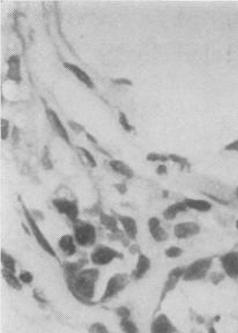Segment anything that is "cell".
<instances>
[{
	"instance_id": "cell-1",
	"label": "cell",
	"mask_w": 238,
	"mask_h": 333,
	"mask_svg": "<svg viewBox=\"0 0 238 333\" xmlns=\"http://www.w3.org/2000/svg\"><path fill=\"white\" fill-rule=\"evenodd\" d=\"M100 276L101 272L97 267H85L78 274L65 279V283L68 291L79 302L91 307L97 305V302H94V299Z\"/></svg>"
},
{
	"instance_id": "cell-2",
	"label": "cell",
	"mask_w": 238,
	"mask_h": 333,
	"mask_svg": "<svg viewBox=\"0 0 238 333\" xmlns=\"http://www.w3.org/2000/svg\"><path fill=\"white\" fill-rule=\"evenodd\" d=\"M20 201H21L22 212H23V215H24L25 220H27L29 229H30L31 235L34 236L36 242L38 243V245L41 247L43 251H45L47 255L51 256V257H53L54 259H57V261H59V257H58L56 250H54L52 244L50 243V241L47 240V237L44 235L42 229L39 228L37 220H36V218L34 217V214H32V212L29 211V208L25 206V204L23 203V201H22L21 198H20Z\"/></svg>"
},
{
	"instance_id": "cell-3",
	"label": "cell",
	"mask_w": 238,
	"mask_h": 333,
	"mask_svg": "<svg viewBox=\"0 0 238 333\" xmlns=\"http://www.w3.org/2000/svg\"><path fill=\"white\" fill-rule=\"evenodd\" d=\"M73 236L79 247L90 248L96 244L97 230L93 223L86 220H76L72 223Z\"/></svg>"
},
{
	"instance_id": "cell-4",
	"label": "cell",
	"mask_w": 238,
	"mask_h": 333,
	"mask_svg": "<svg viewBox=\"0 0 238 333\" xmlns=\"http://www.w3.org/2000/svg\"><path fill=\"white\" fill-rule=\"evenodd\" d=\"M214 257H203L198 258L191 264L185 266L184 276H183V281L186 283H196V281L204 280L205 278L210 273L211 267L213 265Z\"/></svg>"
},
{
	"instance_id": "cell-5",
	"label": "cell",
	"mask_w": 238,
	"mask_h": 333,
	"mask_svg": "<svg viewBox=\"0 0 238 333\" xmlns=\"http://www.w3.org/2000/svg\"><path fill=\"white\" fill-rule=\"evenodd\" d=\"M131 280V277L127 273H115L107 281L104 292L102 294L101 299L98 300V303H107L115 299L117 295H119L124 289L127 287Z\"/></svg>"
},
{
	"instance_id": "cell-6",
	"label": "cell",
	"mask_w": 238,
	"mask_h": 333,
	"mask_svg": "<svg viewBox=\"0 0 238 333\" xmlns=\"http://www.w3.org/2000/svg\"><path fill=\"white\" fill-rule=\"evenodd\" d=\"M184 271H185V266H176L174 267V269H171L169 272H168L166 280H164L162 288H161L159 302H157V306H156L155 311H154V315H156L157 313H159L161 307H162L163 305V302L166 301V299L168 298V295H169L171 292H174L176 287L178 286L179 281L183 280Z\"/></svg>"
},
{
	"instance_id": "cell-7",
	"label": "cell",
	"mask_w": 238,
	"mask_h": 333,
	"mask_svg": "<svg viewBox=\"0 0 238 333\" xmlns=\"http://www.w3.org/2000/svg\"><path fill=\"white\" fill-rule=\"evenodd\" d=\"M123 255L118 250L109 245L98 244L93 249L90 254V262L95 266H105L111 264L116 259H122Z\"/></svg>"
},
{
	"instance_id": "cell-8",
	"label": "cell",
	"mask_w": 238,
	"mask_h": 333,
	"mask_svg": "<svg viewBox=\"0 0 238 333\" xmlns=\"http://www.w3.org/2000/svg\"><path fill=\"white\" fill-rule=\"evenodd\" d=\"M52 205L57 210L58 213L64 215V217L67 218L72 223L75 222L76 220H79L80 207L78 200L58 197V198L52 199Z\"/></svg>"
},
{
	"instance_id": "cell-9",
	"label": "cell",
	"mask_w": 238,
	"mask_h": 333,
	"mask_svg": "<svg viewBox=\"0 0 238 333\" xmlns=\"http://www.w3.org/2000/svg\"><path fill=\"white\" fill-rule=\"evenodd\" d=\"M45 116L47 120H49V124L51 126V129L53 130V132L56 133L58 137H59L61 140H63L65 144H67L68 146H72V141H71V137H69V133L66 126L61 122L60 117L58 116V113L53 110L52 108L50 107H45Z\"/></svg>"
},
{
	"instance_id": "cell-10",
	"label": "cell",
	"mask_w": 238,
	"mask_h": 333,
	"mask_svg": "<svg viewBox=\"0 0 238 333\" xmlns=\"http://www.w3.org/2000/svg\"><path fill=\"white\" fill-rule=\"evenodd\" d=\"M223 272L230 279L238 281V251H229L220 257Z\"/></svg>"
},
{
	"instance_id": "cell-11",
	"label": "cell",
	"mask_w": 238,
	"mask_h": 333,
	"mask_svg": "<svg viewBox=\"0 0 238 333\" xmlns=\"http://www.w3.org/2000/svg\"><path fill=\"white\" fill-rule=\"evenodd\" d=\"M149 333H177V329L167 314L160 313L154 315Z\"/></svg>"
},
{
	"instance_id": "cell-12",
	"label": "cell",
	"mask_w": 238,
	"mask_h": 333,
	"mask_svg": "<svg viewBox=\"0 0 238 333\" xmlns=\"http://www.w3.org/2000/svg\"><path fill=\"white\" fill-rule=\"evenodd\" d=\"M200 233V226L193 221H184L176 223L174 227V235L178 240H186Z\"/></svg>"
},
{
	"instance_id": "cell-13",
	"label": "cell",
	"mask_w": 238,
	"mask_h": 333,
	"mask_svg": "<svg viewBox=\"0 0 238 333\" xmlns=\"http://www.w3.org/2000/svg\"><path fill=\"white\" fill-rule=\"evenodd\" d=\"M151 267H152L151 258H149L147 255L142 254V252H139L137 263H135L134 269L132 270V272L130 274L131 279L134 281L141 280L142 278H144L146 274L148 273V271L151 270Z\"/></svg>"
},
{
	"instance_id": "cell-14",
	"label": "cell",
	"mask_w": 238,
	"mask_h": 333,
	"mask_svg": "<svg viewBox=\"0 0 238 333\" xmlns=\"http://www.w3.org/2000/svg\"><path fill=\"white\" fill-rule=\"evenodd\" d=\"M6 78L9 81H13L16 85H20L22 82V73H21V57L19 54H12L7 59V73Z\"/></svg>"
},
{
	"instance_id": "cell-15",
	"label": "cell",
	"mask_w": 238,
	"mask_h": 333,
	"mask_svg": "<svg viewBox=\"0 0 238 333\" xmlns=\"http://www.w3.org/2000/svg\"><path fill=\"white\" fill-rule=\"evenodd\" d=\"M115 217L118 220L119 225L122 226V230L125 234L126 237L131 241H135L138 236V223L134 218L130 217V215L124 214H115Z\"/></svg>"
},
{
	"instance_id": "cell-16",
	"label": "cell",
	"mask_w": 238,
	"mask_h": 333,
	"mask_svg": "<svg viewBox=\"0 0 238 333\" xmlns=\"http://www.w3.org/2000/svg\"><path fill=\"white\" fill-rule=\"evenodd\" d=\"M147 226L149 234H151L152 239L155 241V242L161 243L169 239V234H168L167 230L161 225V220L157 217L149 218L147 221Z\"/></svg>"
},
{
	"instance_id": "cell-17",
	"label": "cell",
	"mask_w": 238,
	"mask_h": 333,
	"mask_svg": "<svg viewBox=\"0 0 238 333\" xmlns=\"http://www.w3.org/2000/svg\"><path fill=\"white\" fill-rule=\"evenodd\" d=\"M63 65H64V67L67 69V71L71 72L72 74L74 75L80 82L83 83V85L87 87V88L95 89V87H96V86H95L94 80L90 78V75L88 74L85 69H82L81 67L78 66V65H75V64L68 63V61H65Z\"/></svg>"
},
{
	"instance_id": "cell-18",
	"label": "cell",
	"mask_w": 238,
	"mask_h": 333,
	"mask_svg": "<svg viewBox=\"0 0 238 333\" xmlns=\"http://www.w3.org/2000/svg\"><path fill=\"white\" fill-rule=\"evenodd\" d=\"M58 247L66 257H72L78 251V244H76L74 236L72 234H65L61 236L58 241Z\"/></svg>"
},
{
	"instance_id": "cell-19",
	"label": "cell",
	"mask_w": 238,
	"mask_h": 333,
	"mask_svg": "<svg viewBox=\"0 0 238 333\" xmlns=\"http://www.w3.org/2000/svg\"><path fill=\"white\" fill-rule=\"evenodd\" d=\"M98 218H100L101 225L103 226L105 229L109 230V232L111 233L112 235H115V234L123 233V230L119 228V222H118V220H117V218L115 217V215L108 214V213H105L104 211H101V213H100V215H98Z\"/></svg>"
},
{
	"instance_id": "cell-20",
	"label": "cell",
	"mask_w": 238,
	"mask_h": 333,
	"mask_svg": "<svg viewBox=\"0 0 238 333\" xmlns=\"http://www.w3.org/2000/svg\"><path fill=\"white\" fill-rule=\"evenodd\" d=\"M86 264H87L86 259H78L76 262H64L63 264H61L64 278L65 279H67V278H71L73 276H75V274H78L82 269H85Z\"/></svg>"
},
{
	"instance_id": "cell-21",
	"label": "cell",
	"mask_w": 238,
	"mask_h": 333,
	"mask_svg": "<svg viewBox=\"0 0 238 333\" xmlns=\"http://www.w3.org/2000/svg\"><path fill=\"white\" fill-rule=\"evenodd\" d=\"M109 166L111 168L112 171H115L116 174L122 175V176L126 177L127 179H132L134 177V170L126 164L125 162L120 160H110L109 161Z\"/></svg>"
},
{
	"instance_id": "cell-22",
	"label": "cell",
	"mask_w": 238,
	"mask_h": 333,
	"mask_svg": "<svg viewBox=\"0 0 238 333\" xmlns=\"http://www.w3.org/2000/svg\"><path fill=\"white\" fill-rule=\"evenodd\" d=\"M186 211H188V207H186L184 200L176 201V203L169 205V206L162 212V217L166 219L167 221H173L174 219L177 218L179 213H183V212Z\"/></svg>"
},
{
	"instance_id": "cell-23",
	"label": "cell",
	"mask_w": 238,
	"mask_h": 333,
	"mask_svg": "<svg viewBox=\"0 0 238 333\" xmlns=\"http://www.w3.org/2000/svg\"><path fill=\"white\" fill-rule=\"evenodd\" d=\"M184 203L188 207V210H193L197 212H201V213H206L210 212L213 207L211 201L205 199H196V198H185Z\"/></svg>"
},
{
	"instance_id": "cell-24",
	"label": "cell",
	"mask_w": 238,
	"mask_h": 333,
	"mask_svg": "<svg viewBox=\"0 0 238 333\" xmlns=\"http://www.w3.org/2000/svg\"><path fill=\"white\" fill-rule=\"evenodd\" d=\"M1 274H2V278L5 279L7 285H8L10 288L15 289V291H21L22 287H23V284L21 283L20 278L19 276H16V273L9 272V271L2 269Z\"/></svg>"
},
{
	"instance_id": "cell-25",
	"label": "cell",
	"mask_w": 238,
	"mask_h": 333,
	"mask_svg": "<svg viewBox=\"0 0 238 333\" xmlns=\"http://www.w3.org/2000/svg\"><path fill=\"white\" fill-rule=\"evenodd\" d=\"M0 259H1L2 269L9 271V272L16 273V259L14 258L12 255L8 254V252L2 249L1 255H0Z\"/></svg>"
},
{
	"instance_id": "cell-26",
	"label": "cell",
	"mask_w": 238,
	"mask_h": 333,
	"mask_svg": "<svg viewBox=\"0 0 238 333\" xmlns=\"http://www.w3.org/2000/svg\"><path fill=\"white\" fill-rule=\"evenodd\" d=\"M119 328L120 330L123 331V333H141L138 324L135 323L132 318L119 321Z\"/></svg>"
},
{
	"instance_id": "cell-27",
	"label": "cell",
	"mask_w": 238,
	"mask_h": 333,
	"mask_svg": "<svg viewBox=\"0 0 238 333\" xmlns=\"http://www.w3.org/2000/svg\"><path fill=\"white\" fill-rule=\"evenodd\" d=\"M118 122L120 124V126L123 127V130L124 131H126V132H133L134 131V126L132 125V124L130 123V120L129 118H127V116L125 115V112L124 111H119L118 113Z\"/></svg>"
},
{
	"instance_id": "cell-28",
	"label": "cell",
	"mask_w": 238,
	"mask_h": 333,
	"mask_svg": "<svg viewBox=\"0 0 238 333\" xmlns=\"http://www.w3.org/2000/svg\"><path fill=\"white\" fill-rule=\"evenodd\" d=\"M183 252H184V250H183L181 247H177V245H171V247L167 248L166 250H164V256H166L167 258L175 259V258L181 257V256L183 255Z\"/></svg>"
},
{
	"instance_id": "cell-29",
	"label": "cell",
	"mask_w": 238,
	"mask_h": 333,
	"mask_svg": "<svg viewBox=\"0 0 238 333\" xmlns=\"http://www.w3.org/2000/svg\"><path fill=\"white\" fill-rule=\"evenodd\" d=\"M88 331L89 333H111L107 328V325L102 323V322H94L93 324H90Z\"/></svg>"
},
{
	"instance_id": "cell-30",
	"label": "cell",
	"mask_w": 238,
	"mask_h": 333,
	"mask_svg": "<svg viewBox=\"0 0 238 333\" xmlns=\"http://www.w3.org/2000/svg\"><path fill=\"white\" fill-rule=\"evenodd\" d=\"M146 160L148 161V162H161V163H166L169 161V157L168 155H164V154H159V153H148L147 156H146Z\"/></svg>"
},
{
	"instance_id": "cell-31",
	"label": "cell",
	"mask_w": 238,
	"mask_h": 333,
	"mask_svg": "<svg viewBox=\"0 0 238 333\" xmlns=\"http://www.w3.org/2000/svg\"><path fill=\"white\" fill-rule=\"evenodd\" d=\"M115 314H116V316L119 318V321L131 318V310L129 307H126V306L117 307V308L115 309Z\"/></svg>"
},
{
	"instance_id": "cell-32",
	"label": "cell",
	"mask_w": 238,
	"mask_h": 333,
	"mask_svg": "<svg viewBox=\"0 0 238 333\" xmlns=\"http://www.w3.org/2000/svg\"><path fill=\"white\" fill-rule=\"evenodd\" d=\"M78 149L80 151V153H82L83 157H85L86 161L88 162V164H89V166H90V168H96L97 167V162H96V160H95L94 155L91 154V153L89 151H88L87 148H85V147H78Z\"/></svg>"
},
{
	"instance_id": "cell-33",
	"label": "cell",
	"mask_w": 238,
	"mask_h": 333,
	"mask_svg": "<svg viewBox=\"0 0 238 333\" xmlns=\"http://www.w3.org/2000/svg\"><path fill=\"white\" fill-rule=\"evenodd\" d=\"M168 157H169V161H173L174 163H177L178 166H181L182 168L190 167V163L186 157H183L178 154H168Z\"/></svg>"
},
{
	"instance_id": "cell-34",
	"label": "cell",
	"mask_w": 238,
	"mask_h": 333,
	"mask_svg": "<svg viewBox=\"0 0 238 333\" xmlns=\"http://www.w3.org/2000/svg\"><path fill=\"white\" fill-rule=\"evenodd\" d=\"M42 164H43V167L47 170L53 169V167H54L52 160L50 159V152H49V148H47V147L44 148L43 157H42Z\"/></svg>"
},
{
	"instance_id": "cell-35",
	"label": "cell",
	"mask_w": 238,
	"mask_h": 333,
	"mask_svg": "<svg viewBox=\"0 0 238 333\" xmlns=\"http://www.w3.org/2000/svg\"><path fill=\"white\" fill-rule=\"evenodd\" d=\"M19 278L21 280V283L23 285H30L32 281H34V274H32L30 271H22L19 274Z\"/></svg>"
},
{
	"instance_id": "cell-36",
	"label": "cell",
	"mask_w": 238,
	"mask_h": 333,
	"mask_svg": "<svg viewBox=\"0 0 238 333\" xmlns=\"http://www.w3.org/2000/svg\"><path fill=\"white\" fill-rule=\"evenodd\" d=\"M9 137V120L1 118V140H7Z\"/></svg>"
},
{
	"instance_id": "cell-37",
	"label": "cell",
	"mask_w": 238,
	"mask_h": 333,
	"mask_svg": "<svg viewBox=\"0 0 238 333\" xmlns=\"http://www.w3.org/2000/svg\"><path fill=\"white\" fill-rule=\"evenodd\" d=\"M68 126L71 127L72 131H74V132L76 133H86L87 132L85 126L81 125V124L74 122V120H68Z\"/></svg>"
},
{
	"instance_id": "cell-38",
	"label": "cell",
	"mask_w": 238,
	"mask_h": 333,
	"mask_svg": "<svg viewBox=\"0 0 238 333\" xmlns=\"http://www.w3.org/2000/svg\"><path fill=\"white\" fill-rule=\"evenodd\" d=\"M111 82L115 85L119 86H133V82L127 78H117V79H111Z\"/></svg>"
},
{
	"instance_id": "cell-39",
	"label": "cell",
	"mask_w": 238,
	"mask_h": 333,
	"mask_svg": "<svg viewBox=\"0 0 238 333\" xmlns=\"http://www.w3.org/2000/svg\"><path fill=\"white\" fill-rule=\"evenodd\" d=\"M223 151L226 152H236L238 153V138L235 139V140L230 142V144H227L223 148Z\"/></svg>"
},
{
	"instance_id": "cell-40",
	"label": "cell",
	"mask_w": 238,
	"mask_h": 333,
	"mask_svg": "<svg viewBox=\"0 0 238 333\" xmlns=\"http://www.w3.org/2000/svg\"><path fill=\"white\" fill-rule=\"evenodd\" d=\"M155 171L157 175H160V176H164V175L168 174V167L164 163H161L157 166Z\"/></svg>"
},
{
	"instance_id": "cell-41",
	"label": "cell",
	"mask_w": 238,
	"mask_h": 333,
	"mask_svg": "<svg viewBox=\"0 0 238 333\" xmlns=\"http://www.w3.org/2000/svg\"><path fill=\"white\" fill-rule=\"evenodd\" d=\"M115 189L120 193V195H125L127 192V186L125 183H118V184H115Z\"/></svg>"
},
{
	"instance_id": "cell-42",
	"label": "cell",
	"mask_w": 238,
	"mask_h": 333,
	"mask_svg": "<svg viewBox=\"0 0 238 333\" xmlns=\"http://www.w3.org/2000/svg\"><path fill=\"white\" fill-rule=\"evenodd\" d=\"M32 295H34V299L37 300L39 303H46V299L43 298V295L39 294L38 291H36V289H34V292H32Z\"/></svg>"
},
{
	"instance_id": "cell-43",
	"label": "cell",
	"mask_w": 238,
	"mask_h": 333,
	"mask_svg": "<svg viewBox=\"0 0 238 333\" xmlns=\"http://www.w3.org/2000/svg\"><path fill=\"white\" fill-rule=\"evenodd\" d=\"M207 197H208V198H211V199L215 200V201H217V203H219V204H222V205H228V204H229L227 200H223V199H221V198H218V197H215V196H213V195H207Z\"/></svg>"
},
{
	"instance_id": "cell-44",
	"label": "cell",
	"mask_w": 238,
	"mask_h": 333,
	"mask_svg": "<svg viewBox=\"0 0 238 333\" xmlns=\"http://www.w3.org/2000/svg\"><path fill=\"white\" fill-rule=\"evenodd\" d=\"M85 134H86L87 139H89V141H90V142H93L94 145H96V146H97V140H96V139H95V138L93 137V135H91L90 133H88V132H86Z\"/></svg>"
},
{
	"instance_id": "cell-45",
	"label": "cell",
	"mask_w": 238,
	"mask_h": 333,
	"mask_svg": "<svg viewBox=\"0 0 238 333\" xmlns=\"http://www.w3.org/2000/svg\"><path fill=\"white\" fill-rule=\"evenodd\" d=\"M207 333H219L217 329H215L214 325H211L210 328H208V330H207Z\"/></svg>"
},
{
	"instance_id": "cell-46",
	"label": "cell",
	"mask_w": 238,
	"mask_h": 333,
	"mask_svg": "<svg viewBox=\"0 0 238 333\" xmlns=\"http://www.w3.org/2000/svg\"><path fill=\"white\" fill-rule=\"evenodd\" d=\"M235 195H236V197L238 198V186L235 189Z\"/></svg>"
},
{
	"instance_id": "cell-47",
	"label": "cell",
	"mask_w": 238,
	"mask_h": 333,
	"mask_svg": "<svg viewBox=\"0 0 238 333\" xmlns=\"http://www.w3.org/2000/svg\"><path fill=\"white\" fill-rule=\"evenodd\" d=\"M235 227H236V229L238 230V219H237L236 222H235Z\"/></svg>"
}]
</instances>
